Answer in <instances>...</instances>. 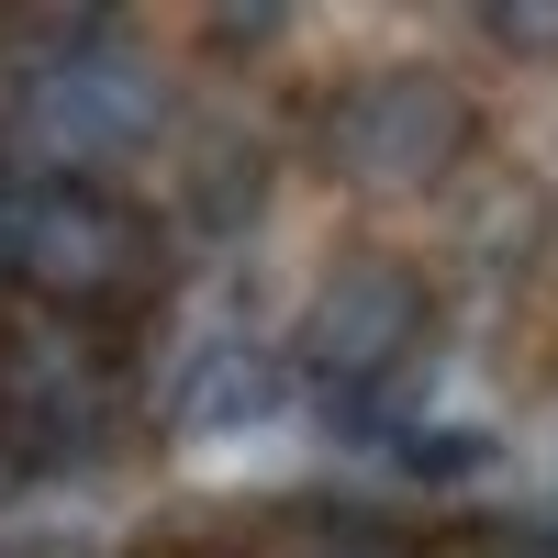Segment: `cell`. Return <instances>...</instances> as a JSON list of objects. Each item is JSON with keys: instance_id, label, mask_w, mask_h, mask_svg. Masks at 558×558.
<instances>
[{"instance_id": "6", "label": "cell", "mask_w": 558, "mask_h": 558, "mask_svg": "<svg viewBox=\"0 0 558 558\" xmlns=\"http://www.w3.org/2000/svg\"><path fill=\"white\" fill-rule=\"evenodd\" d=\"M268 357L257 347H235V336H213V347H191L179 357V391H168V413L179 425H246V413H268Z\"/></svg>"}, {"instance_id": "12", "label": "cell", "mask_w": 558, "mask_h": 558, "mask_svg": "<svg viewBox=\"0 0 558 558\" xmlns=\"http://www.w3.org/2000/svg\"><path fill=\"white\" fill-rule=\"evenodd\" d=\"M157 558H213V547H157Z\"/></svg>"}, {"instance_id": "8", "label": "cell", "mask_w": 558, "mask_h": 558, "mask_svg": "<svg viewBox=\"0 0 558 558\" xmlns=\"http://www.w3.org/2000/svg\"><path fill=\"white\" fill-rule=\"evenodd\" d=\"M481 34L502 45V57H558V0H492Z\"/></svg>"}, {"instance_id": "11", "label": "cell", "mask_w": 558, "mask_h": 558, "mask_svg": "<svg viewBox=\"0 0 558 558\" xmlns=\"http://www.w3.org/2000/svg\"><path fill=\"white\" fill-rule=\"evenodd\" d=\"M12 223H23V191L0 179V291H12Z\"/></svg>"}, {"instance_id": "9", "label": "cell", "mask_w": 558, "mask_h": 558, "mask_svg": "<svg viewBox=\"0 0 558 558\" xmlns=\"http://www.w3.org/2000/svg\"><path fill=\"white\" fill-rule=\"evenodd\" d=\"M302 558H402V547H380V536H368V525H336V536H313Z\"/></svg>"}, {"instance_id": "5", "label": "cell", "mask_w": 558, "mask_h": 558, "mask_svg": "<svg viewBox=\"0 0 558 558\" xmlns=\"http://www.w3.org/2000/svg\"><path fill=\"white\" fill-rule=\"evenodd\" d=\"M425 336H436V279L413 257H391V246H347L336 268L313 279L302 324H291V368L324 402L368 413L413 357H425Z\"/></svg>"}, {"instance_id": "10", "label": "cell", "mask_w": 558, "mask_h": 558, "mask_svg": "<svg viewBox=\"0 0 558 558\" xmlns=\"http://www.w3.org/2000/svg\"><path fill=\"white\" fill-rule=\"evenodd\" d=\"M0 558H101L89 536H0Z\"/></svg>"}, {"instance_id": "2", "label": "cell", "mask_w": 558, "mask_h": 558, "mask_svg": "<svg viewBox=\"0 0 558 558\" xmlns=\"http://www.w3.org/2000/svg\"><path fill=\"white\" fill-rule=\"evenodd\" d=\"M313 157H324L336 191H368V202L447 191V179L481 157V101L447 68H425V57H380V68H357L336 101H324Z\"/></svg>"}, {"instance_id": "1", "label": "cell", "mask_w": 558, "mask_h": 558, "mask_svg": "<svg viewBox=\"0 0 558 558\" xmlns=\"http://www.w3.org/2000/svg\"><path fill=\"white\" fill-rule=\"evenodd\" d=\"M0 123L45 179H89L168 123V89L112 23H68V34H34V57L0 89Z\"/></svg>"}, {"instance_id": "4", "label": "cell", "mask_w": 558, "mask_h": 558, "mask_svg": "<svg viewBox=\"0 0 558 558\" xmlns=\"http://www.w3.org/2000/svg\"><path fill=\"white\" fill-rule=\"evenodd\" d=\"M134 380L101 324H57V313H12L0 324V447L23 470H89L123 447Z\"/></svg>"}, {"instance_id": "3", "label": "cell", "mask_w": 558, "mask_h": 558, "mask_svg": "<svg viewBox=\"0 0 558 558\" xmlns=\"http://www.w3.org/2000/svg\"><path fill=\"white\" fill-rule=\"evenodd\" d=\"M168 279V246H157V213L123 202L112 179H45L23 191V223H12V291L57 324H112L134 313Z\"/></svg>"}, {"instance_id": "7", "label": "cell", "mask_w": 558, "mask_h": 558, "mask_svg": "<svg viewBox=\"0 0 558 558\" xmlns=\"http://www.w3.org/2000/svg\"><path fill=\"white\" fill-rule=\"evenodd\" d=\"M257 202H268V157L235 146V134H213V146L191 157V213L235 235V223H257Z\"/></svg>"}]
</instances>
